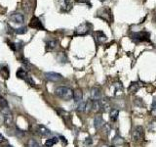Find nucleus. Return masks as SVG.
<instances>
[{
  "mask_svg": "<svg viewBox=\"0 0 156 147\" xmlns=\"http://www.w3.org/2000/svg\"><path fill=\"white\" fill-rule=\"evenodd\" d=\"M0 111L3 115L5 124L7 126H10L13 122V116H12V112L9 108L8 102L4 98H0Z\"/></svg>",
  "mask_w": 156,
  "mask_h": 147,
  "instance_id": "obj_1",
  "label": "nucleus"
},
{
  "mask_svg": "<svg viewBox=\"0 0 156 147\" xmlns=\"http://www.w3.org/2000/svg\"><path fill=\"white\" fill-rule=\"evenodd\" d=\"M55 94L60 98L63 99L66 101L70 100L73 97V91L72 89H70L69 88H66V86H58L55 89Z\"/></svg>",
  "mask_w": 156,
  "mask_h": 147,
  "instance_id": "obj_2",
  "label": "nucleus"
},
{
  "mask_svg": "<svg viewBox=\"0 0 156 147\" xmlns=\"http://www.w3.org/2000/svg\"><path fill=\"white\" fill-rule=\"evenodd\" d=\"M131 38L134 42H145L150 41V34L147 31H140L136 32L131 36Z\"/></svg>",
  "mask_w": 156,
  "mask_h": 147,
  "instance_id": "obj_3",
  "label": "nucleus"
},
{
  "mask_svg": "<svg viewBox=\"0 0 156 147\" xmlns=\"http://www.w3.org/2000/svg\"><path fill=\"white\" fill-rule=\"evenodd\" d=\"M132 137L134 141H140L145 138V129L142 126H137L133 129Z\"/></svg>",
  "mask_w": 156,
  "mask_h": 147,
  "instance_id": "obj_4",
  "label": "nucleus"
},
{
  "mask_svg": "<svg viewBox=\"0 0 156 147\" xmlns=\"http://www.w3.org/2000/svg\"><path fill=\"white\" fill-rule=\"evenodd\" d=\"M45 78L50 81H59L63 79V76L61 74H58V73H54V72H49V73H46L45 74Z\"/></svg>",
  "mask_w": 156,
  "mask_h": 147,
  "instance_id": "obj_5",
  "label": "nucleus"
},
{
  "mask_svg": "<svg viewBox=\"0 0 156 147\" xmlns=\"http://www.w3.org/2000/svg\"><path fill=\"white\" fill-rule=\"evenodd\" d=\"M29 27L32 28V29H44V27L42 26L41 21L38 18H37V17H33V18L30 20V22H29Z\"/></svg>",
  "mask_w": 156,
  "mask_h": 147,
  "instance_id": "obj_6",
  "label": "nucleus"
},
{
  "mask_svg": "<svg viewBox=\"0 0 156 147\" xmlns=\"http://www.w3.org/2000/svg\"><path fill=\"white\" fill-rule=\"evenodd\" d=\"M103 126H105V121H103V117L101 115L96 116L95 119H94V126H95L97 129H100L103 128Z\"/></svg>",
  "mask_w": 156,
  "mask_h": 147,
  "instance_id": "obj_7",
  "label": "nucleus"
},
{
  "mask_svg": "<svg viewBox=\"0 0 156 147\" xmlns=\"http://www.w3.org/2000/svg\"><path fill=\"white\" fill-rule=\"evenodd\" d=\"M91 97H92L93 100H100L101 97V89L97 88V86H94V88L91 89Z\"/></svg>",
  "mask_w": 156,
  "mask_h": 147,
  "instance_id": "obj_8",
  "label": "nucleus"
},
{
  "mask_svg": "<svg viewBox=\"0 0 156 147\" xmlns=\"http://www.w3.org/2000/svg\"><path fill=\"white\" fill-rule=\"evenodd\" d=\"M11 20L14 22V23L22 24V23H24V15L21 13H14L11 15Z\"/></svg>",
  "mask_w": 156,
  "mask_h": 147,
  "instance_id": "obj_9",
  "label": "nucleus"
},
{
  "mask_svg": "<svg viewBox=\"0 0 156 147\" xmlns=\"http://www.w3.org/2000/svg\"><path fill=\"white\" fill-rule=\"evenodd\" d=\"M61 10L64 12L69 11L72 7V3H71V0H61Z\"/></svg>",
  "mask_w": 156,
  "mask_h": 147,
  "instance_id": "obj_10",
  "label": "nucleus"
},
{
  "mask_svg": "<svg viewBox=\"0 0 156 147\" xmlns=\"http://www.w3.org/2000/svg\"><path fill=\"white\" fill-rule=\"evenodd\" d=\"M89 31V29H88V24H83L81 25L79 28L76 29L75 34H78V36H83V34H86L87 32Z\"/></svg>",
  "mask_w": 156,
  "mask_h": 147,
  "instance_id": "obj_11",
  "label": "nucleus"
},
{
  "mask_svg": "<svg viewBox=\"0 0 156 147\" xmlns=\"http://www.w3.org/2000/svg\"><path fill=\"white\" fill-rule=\"evenodd\" d=\"M73 99H74V101H75L76 103H79V102L82 101L83 93H82V91H81L80 89H75V90L73 91Z\"/></svg>",
  "mask_w": 156,
  "mask_h": 147,
  "instance_id": "obj_12",
  "label": "nucleus"
},
{
  "mask_svg": "<svg viewBox=\"0 0 156 147\" xmlns=\"http://www.w3.org/2000/svg\"><path fill=\"white\" fill-rule=\"evenodd\" d=\"M37 131H38V133L43 136H48L51 134L50 129H48L46 126H37Z\"/></svg>",
  "mask_w": 156,
  "mask_h": 147,
  "instance_id": "obj_13",
  "label": "nucleus"
},
{
  "mask_svg": "<svg viewBox=\"0 0 156 147\" xmlns=\"http://www.w3.org/2000/svg\"><path fill=\"white\" fill-rule=\"evenodd\" d=\"M118 116H119V111L117 109H112L109 113V119L111 122H116L118 119Z\"/></svg>",
  "mask_w": 156,
  "mask_h": 147,
  "instance_id": "obj_14",
  "label": "nucleus"
},
{
  "mask_svg": "<svg viewBox=\"0 0 156 147\" xmlns=\"http://www.w3.org/2000/svg\"><path fill=\"white\" fill-rule=\"evenodd\" d=\"M17 77H18L19 79H24V81H26V79L28 78V75L26 73V70L24 69H20L18 72H17Z\"/></svg>",
  "mask_w": 156,
  "mask_h": 147,
  "instance_id": "obj_15",
  "label": "nucleus"
},
{
  "mask_svg": "<svg viewBox=\"0 0 156 147\" xmlns=\"http://www.w3.org/2000/svg\"><path fill=\"white\" fill-rule=\"evenodd\" d=\"M59 141V139L57 138V137H52V138H49V139H47L46 140V142H45V146L46 147H52L53 145H55V144L58 142Z\"/></svg>",
  "mask_w": 156,
  "mask_h": 147,
  "instance_id": "obj_16",
  "label": "nucleus"
},
{
  "mask_svg": "<svg viewBox=\"0 0 156 147\" xmlns=\"http://www.w3.org/2000/svg\"><path fill=\"white\" fill-rule=\"evenodd\" d=\"M140 84L138 83H131V85L129 86V91L132 92V93H135V92H137L138 89H140Z\"/></svg>",
  "mask_w": 156,
  "mask_h": 147,
  "instance_id": "obj_17",
  "label": "nucleus"
},
{
  "mask_svg": "<svg viewBox=\"0 0 156 147\" xmlns=\"http://www.w3.org/2000/svg\"><path fill=\"white\" fill-rule=\"evenodd\" d=\"M96 36H97V39H98L99 41L103 42L106 40V36L105 34H103V31H97L96 32Z\"/></svg>",
  "mask_w": 156,
  "mask_h": 147,
  "instance_id": "obj_18",
  "label": "nucleus"
},
{
  "mask_svg": "<svg viewBox=\"0 0 156 147\" xmlns=\"http://www.w3.org/2000/svg\"><path fill=\"white\" fill-rule=\"evenodd\" d=\"M0 74L2 75V77H3L4 79H8L9 78V70L7 67H5V68L1 69L0 70Z\"/></svg>",
  "mask_w": 156,
  "mask_h": 147,
  "instance_id": "obj_19",
  "label": "nucleus"
},
{
  "mask_svg": "<svg viewBox=\"0 0 156 147\" xmlns=\"http://www.w3.org/2000/svg\"><path fill=\"white\" fill-rule=\"evenodd\" d=\"M86 110V102H79L78 103V106H77V111L78 112H83Z\"/></svg>",
  "mask_w": 156,
  "mask_h": 147,
  "instance_id": "obj_20",
  "label": "nucleus"
},
{
  "mask_svg": "<svg viewBox=\"0 0 156 147\" xmlns=\"http://www.w3.org/2000/svg\"><path fill=\"white\" fill-rule=\"evenodd\" d=\"M26 31H28V29H26V27H21V28L15 29V32H16L17 34H26Z\"/></svg>",
  "mask_w": 156,
  "mask_h": 147,
  "instance_id": "obj_21",
  "label": "nucleus"
},
{
  "mask_svg": "<svg viewBox=\"0 0 156 147\" xmlns=\"http://www.w3.org/2000/svg\"><path fill=\"white\" fill-rule=\"evenodd\" d=\"M57 45V41L56 40H50L47 42V48L48 49H53L55 48Z\"/></svg>",
  "mask_w": 156,
  "mask_h": 147,
  "instance_id": "obj_22",
  "label": "nucleus"
},
{
  "mask_svg": "<svg viewBox=\"0 0 156 147\" xmlns=\"http://www.w3.org/2000/svg\"><path fill=\"white\" fill-rule=\"evenodd\" d=\"M28 147H41V145L38 142H37V141L33 140V139H31V140L28 141Z\"/></svg>",
  "mask_w": 156,
  "mask_h": 147,
  "instance_id": "obj_23",
  "label": "nucleus"
},
{
  "mask_svg": "<svg viewBox=\"0 0 156 147\" xmlns=\"http://www.w3.org/2000/svg\"><path fill=\"white\" fill-rule=\"evenodd\" d=\"M151 112L153 115L156 116V100L152 103V107H151Z\"/></svg>",
  "mask_w": 156,
  "mask_h": 147,
  "instance_id": "obj_24",
  "label": "nucleus"
},
{
  "mask_svg": "<svg viewBox=\"0 0 156 147\" xmlns=\"http://www.w3.org/2000/svg\"><path fill=\"white\" fill-rule=\"evenodd\" d=\"M92 143H93V141H92V139H91V137L86 138V140H85L86 145H92Z\"/></svg>",
  "mask_w": 156,
  "mask_h": 147,
  "instance_id": "obj_25",
  "label": "nucleus"
},
{
  "mask_svg": "<svg viewBox=\"0 0 156 147\" xmlns=\"http://www.w3.org/2000/svg\"><path fill=\"white\" fill-rule=\"evenodd\" d=\"M3 141H4V136L2 135L1 133H0V143H1V142H3Z\"/></svg>",
  "mask_w": 156,
  "mask_h": 147,
  "instance_id": "obj_26",
  "label": "nucleus"
},
{
  "mask_svg": "<svg viewBox=\"0 0 156 147\" xmlns=\"http://www.w3.org/2000/svg\"><path fill=\"white\" fill-rule=\"evenodd\" d=\"M101 147H108V146H106V145H103V146H101Z\"/></svg>",
  "mask_w": 156,
  "mask_h": 147,
  "instance_id": "obj_27",
  "label": "nucleus"
}]
</instances>
